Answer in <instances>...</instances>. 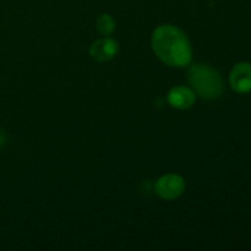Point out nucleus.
Returning a JSON list of instances; mask_svg holds the SVG:
<instances>
[{
	"label": "nucleus",
	"instance_id": "6",
	"mask_svg": "<svg viewBox=\"0 0 251 251\" xmlns=\"http://www.w3.org/2000/svg\"><path fill=\"white\" fill-rule=\"evenodd\" d=\"M196 95L194 90L185 86H176L168 93V102L176 109H186L195 103Z\"/></svg>",
	"mask_w": 251,
	"mask_h": 251
},
{
	"label": "nucleus",
	"instance_id": "7",
	"mask_svg": "<svg viewBox=\"0 0 251 251\" xmlns=\"http://www.w3.org/2000/svg\"><path fill=\"white\" fill-rule=\"evenodd\" d=\"M96 27L100 31V33L108 36V34L112 33L115 28V21L110 15H100V17L96 21Z\"/></svg>",
	"mask_w": 251,
	"mask_h": 251
},
{
	"label": "nucleus",
	"instance_id": "8",
	"mask_svg": "<svg viewBox=\"0 0 251 251\" xmlns=\"http://www.w3.org/2000/svg\"><path fill=\"white\" fill-rule=\"evenodd\" d=\"M5 141V132L2 131L1 129H0V147L2 146V144H4Z\"/></svg>",
	"mask_w": 251,
	"mask_h": 251
},
{
	"label": "nucleus",
	"instance_id": "3",
	"mask_svg": "<svg viewBox=\"0 0 251 251\" xmlns=\"http://www.w3.org/2000/svg\"><path fill=\"white\" fill-rule=\"evenodd\" d=\"M156 193L164 200H174L185 190V180L178 174H167L157 180Z\"/></svg>",
	"mask_w": 251,
	"mask_h": 251
},
{
	"label": "nucleus",
	"instance_id": "4",
	"mask_svg": "<svg viewBox=\"0 0 251 251\" xmlns=\"http://www.w3.org/2000/svg\"><path fill=\"white\" fill-rule=\"evenodd\" d=\"M229 85L233 91L244 95L251 92V64L247 61L238 63L229 75Z\"/></svg>",
	"mask_w": 251,
	"mask_h": 251
},
{
	"label": "nucleus",
	"instance_id": "2",
	"mask_svg": "<svg viewBox=\"0 0 251 251\" xmlns=\"http://www.w3.org/2000/svg\"><path fill=\"white\" fill-rule=\"evenodd\" d=\"M189 82L194 92L206 100H216L222 96L225 82L222 76L211 66L205 64H196L189 70Z\"/></svg>",
	"mask_w": 251,
	"mask_h": 251
},
{
	"label": "nucleus",
	"instance_id": "5",
	"mask_svg": "<svg viewBox=\"0 0 251 251\" xmlns=\"http://www.w3.org/2000/svg\"><path fill=\"white\" fill-rule=\"evenodd\" d=\"M118 51H119V46L118 42L113 38L98 39L91 46L90 49L91 56L100 63L109 61L117 55Z\"/></svg>",
	"mask_w": 251,
	"mask_h": 251
},
{
	"label": "nucleus",
	"instance_id": "1",
	"mask_svg": "<svg viewBox=\"0 0 251 251\" xmlns=\"http://www.w3.org/2000/svg\"><path fill=\"white\" fill-rule=\"evenodd\" d=\"M152 49L159 60L173 68L189 65L193 58L190 41L180 28L162 25L152 34Z\"/></svg>",
	"mask_w": 251,
	"mask_h": 251
}]
</instances>
